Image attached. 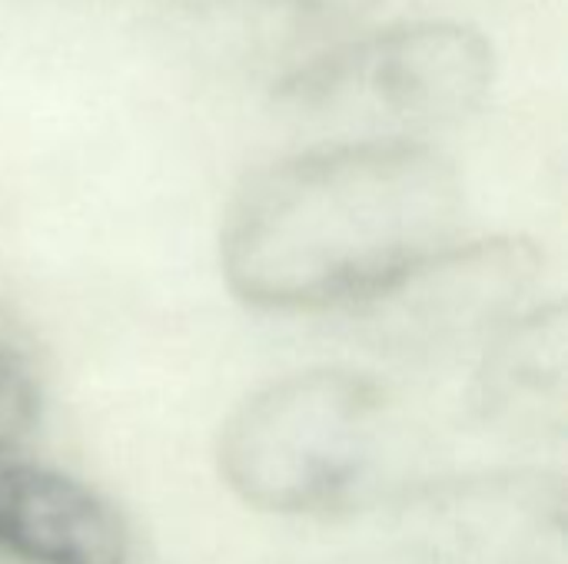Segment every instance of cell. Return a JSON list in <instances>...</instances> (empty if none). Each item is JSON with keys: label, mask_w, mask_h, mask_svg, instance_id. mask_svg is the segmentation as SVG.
I'll list each match as a JSON object with an SVG mask.
<instances>
[{"label": "cell", "mask_w": 568, "mask_h": 564, "mask_svg": "<svg viewBox=\"0 0 568 564\" xmlns=\"http://www.w3.org/2000/svg\"><path fill=\"white\" fill-rule=\"evenodd\" d=\"M456 166L403 140H339L260 170L220 233L226 286L306 312L396 296L463 243Z\"/></svg>", "instance_id": "obj_1"}, {"label": "cell", "mask_w": 568, "mask_h": 564, "mask_svg": "<svg viewBox=\"0 0 568 564\" xmlns=\"http://www.w3.org/2000/svg\"><path fill=\"white\" fill-rule=\"evenodd\" d=\"M383 389L349 369L283 376L233 409L216 462L226 489L273 515L349 509L383 455Z\"/></svg>", "instance_id": "obj_2"}, {"label": "cell", "mask_w": 568, "mask_h": 564, "mask_svg": "<svg viewBox=\"0 0 568 564\" xmlns=\"http://www.w3.org/2000/svg\"><path fill=\"white\" fill-rule=\"evenodd\" d=\"M493 76L496 57L476 27L413 20L329 43L286 70L273 96L303 123L356 130V140H403L469 116Z\"/></svg>", "instance_id": "obj_3"}, {"label": "cell", "mask_w": 568, "mask_h": 564, "mask_svg": "<svg viewBox=\"0 0 568 564\" xmlns=\"http://www.w3.org/2000/svg\"><path fill=\"white\" fill-rule=\"evenodd\" d=\"M0 548L27 564H126L130 529L90 485L43 465H0Z\"/></svg>", "instance_id": "obj_4"}, {"label": "cell", "mask_w": 568, "mask_h": 564, "mask_svg": "<svg viewBox=\"0 0 568 564\" xmlns=\"http://www.w3.org/2000/svg\"><path fill=\"white\" fill-rule=\"evenodd\" d=\"M379 0H170L183 37L213 60L290 70L326 50Z\"/></svg>", "instance_id": "obj_5"}, {"label": "cell", "mask_w": 568, "mask_h": 564, "mask_svg": "<svg viewBox=\"0 0 568 564\" xmlns=\"http://www.w3.org/2000/svg\"><path fill=\"white\" fill-rule=\"evenodd\" d=\"M439 542L466 564H539L562 548V502L539 479H489L436 505Z\"/></svg>", "instance_id": "obj_6"}, {"label": "cell", "mask_w": 568, "mask_h": 564, "mask_svg": "<svg viewBox=\"0 0 568 564\" xmlns=\"http://www.w3.org/2000/svg\"><path fill=\"white\" fill-rule=\"evenodd\" d=\"M40 419V392L27 366L0 349V455L13 452Z\"/></svg>", "instance_id": "obj_7"}]
</instances>
